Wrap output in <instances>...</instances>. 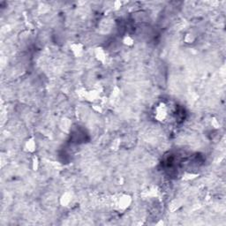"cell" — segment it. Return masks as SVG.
<instances>
[{
    "label": "cell",
    "mask_w": 226,
    "mask_h": 226,
    "mask_svg": "<svg viewBox=\"0 0 226 226\" xmlns=\"http://www.w3.org/2000/svg\"><path fill=\"white\" fill-rule=\"evenodd\" d=\"M71 50L75 56H80L83 52V45L81 43H74L71 46Z\"/></svg>",
    "instance_id": "2"
},
{
    "label": "cell",
    "mask_w": 226,
    "mask_h": 226,
    "mask_svg": "<svg viewBox=\"0 0 226 226\" xmlns=\"http://www.w3.org/2000/svg\"><path fill=\"white\" fill-rule=\"evenodd\" d=\"M71 201H72V195L69 193H65L60 198V202L63 206H67L71 202Z\"/></svg>",
    "instance_id": "4"
},
{
    "label": "cell",
    "mask_w": 226,
    "mask_h": 226,
    "mask_svg": "<svg viewBox=\"0 0 226 226\" xmlns=\"http://www.w3.org/2000/svg\"><path fill=\"white\" fill-rule=\"evenodd\" d=\"M131 203V198L128 195H124L118 198L117 202V207L121 210H125L130 206Z\"/></svg>",
    "instance_id": "1"
},
{
    "label": "cell",
    "mask_w": 226,
    "mask_h": 226,
    "mask_svg": "<svg viewBox=\"0 0 226 226\" xmlns=\"http://www.w3.org/2000/svg\"><path fill=\"white\" fill-rule=\"evenodd\" d=\"M123 42H124V44H126V45H127V46H132V45L133 44L134 41H133V38L132 36H130V35H126V36L123 38Z\"/></svg>",
    "instance_id": "6"
},
{
    "label": "cell",
    "mask_w": 226,
    "mask_h": 226,
    "mask_svg": "<svg viewBox=\"0 0 226 226\" xmlns=\"http://www.w3.org/2000/svg\"><path fill=\"white\" fill-rule=\"evenodd\" d=\"M26 149L28 151V152H34L35 150V148H36V143L35 141V140L31 138V139H28L26 142Z\"/></svg>",
    "instance_id": "3"
},
{
    "label": "cell",
    "mask_w": 226,
    "mask_h": 226,
    "mask_svg": "<svg viewBox=\"0 0 226 226\" xmlns=\"http://www.w3.org/2000/svg\"><path fill=\"white\" fill-rule=\"evenodd\" d=\"M96 56H97V58L101 61V62H104L106 59V54L105 52L102 49H97V52H96Z\"/></svg>",
    "instance_id": "5"
}]
</instances>
